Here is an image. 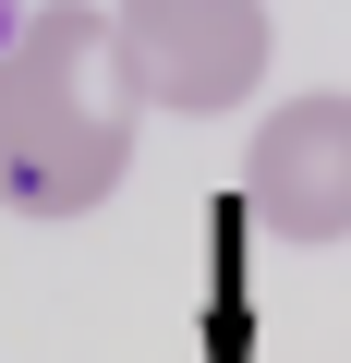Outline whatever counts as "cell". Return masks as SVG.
<instances>
[{
  "mask_svg": "<svg viewBox=\"0 0 351 363\" xmlns=\"http://www.w3.org/2000/svg\"><path fill=\"white\" fill-rule=\"evenodd\" d=\"M243 206L279 230V242H351V97L315 85V97H279L255 121V157H243Z\"/></svg>",
  "mask_w": 351,
  "mask_h": 363,
  "instance_id": "obj_3",
  "label": "cell"
},
{
  "mask_svg": "<svg viewBox=\"0 0 351 363\" xmlns=\"http://www.w3.org/2000/svg\"><path fill=\"white\" fill-rule=\"evenodd\" d=\"M279 61L267 0H109V73L157 121H230Z\"/></svg>",
  "mask_w": 351,
  "mask_h": 363,
  "instance_id": "obj_2",
  "label": "cell"
},
{
  "mask_svg": "<svg viewBox=\"0 0 351 363\" xmlns=\"http://www.w3.org/2000/svg\"><path fill=\"white\" fill-rule=\"evenodd\" d=\"M133 169V97L109 73V13L49 0L0 49V206L13 218H85Z\"/></svg>",
  "mask_w": 351,
  "mask_h": 363,
  "instance_id": "obj_1",
  "label": "cell"
}]
</instances>
